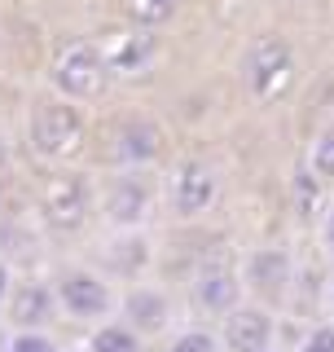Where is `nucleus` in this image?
<instances>
[{
	"instance_id": "f257e3e1",
	"label": "nucleus",
	"mask_w": 334,
	"mask_h": 352,
	"mask_svg": "<svg viewBox=\"0 0 334 352\" xmlns=\"http://www.w3.org/2000/svg\"><path fill=\"white\" fill-rule=\"evenodd\" d=\"M49 80L58 88V97H66V102H93V97H102L110 84V66L102 58V44H88V40L62 44L58 58H53Z\"/></svg>"
},
{
	"instance_id": "f03ea898",
	"label": "nucleus",
	"mask_w": 334,
	"mask_h": 352,
	"mask_svg": "<svg viewBox=\"0 0 334 352\" xmlns=\"http://www.w3.org/2000/svg\"><path fill=\"white\" fill-rule=\"evenodd\" d=\"M27 141L40 159H71L75 150L84 146V110L66 97H53V102H40L31 110L27 124Z\"/></svg>"
},
{
	"instance_id": "7ed1b4c3",
	"label": "nucleus",
	"mask_w": 334,
	"mask_h": 352,
	"mask_svg": "<svg viewBox=\"0 0 334 352\" xmlns=\"http://www.w3.org/2000/svg\"><path fill=\"white\" fill-rule=\"evenodd\" d=\"M93 212V181L84 172H58L40 190V220L53 234H80Z\"/></svg>"
},
{
	"instance_id": "20e7f679",
	"label": "nucleus",
	"mask_w": 334,
	"mask_h": 352,
	"mask_svg": "<svg viewBox=\"0 0 334 352\" xmlns=\"http://www.w3.org/2000/svg\"><path fill=\"white\" fill-rule=\"evenodd\" d=\"M154 176L150 168H119L102 194V216L115 229H141L154 216Z\"/></svg>"
},
{
	"instance_id": "39448f33",
	"label": "nucleus",
	"mask_w": 334,
	"mask_h": 352,
	"mask_svg": "<svg viewBox=\"0 0 334 352\" xmlns=\"http://www.w3.org/2000/svg\"><path fill=\"white\" fill-rule=\"evenodd\" d=\"M242 80H247L251 97H260V102L282 97L286 88H291V80H295V49H291V40H282V36H260V40L247 49Z\"/></svg>"
},
{
	"instance_id": "423d86ee",
	"label": "nucleus",
	"mask_w": 334,
	"mask_h": 352,
	"mask_svg": "<svg viewBox=\"0 0 334 352\" xmlns=\"http://www.w3.org/2000/svg\"><path fill=\"white\" fill-rule=\"evenodd\" d=\"M53 300L66 317H75V322H102V317L115 313V291H110V282L102 273L93 269H66L58 273V286H53Z\"/></svg>"
},
{
	"instance_id": "0eeeda50",
	"label": "nucleus",
	"mask_w": 334,
	"mask_h": 352,
	"mask_svg": "<svg viewBox=\"0 0 334 352\" xmlns=\"http://www.w3.org/2000/svg\"><path fill=\"white\" fill-rule=\"evenodd\" d=\"M216 194H220V176H216L211 163H203V159L176 163L172 185H167V198H172V212L181 220H198L203 212H211Z\"/></svg>"
},
{
	"instance_id": "6e6552de",
	"label": "nucleus",
	"mask_w": 334,
	"mask_h": 352,
	"mask_svg": "<svg viewBox=\"0 0 334 352\" xmlns=\"http://www.w3.org/2000/svg\"><path fill=\"white\" fill-rule=\"evenodd\" d=\"M189 295H194L198 313L225 317L242 304V273L229 260H207V264H198L194 282H189Z\"/></svg>"
},
{
	"instance_id": "1a4fd4ad",
	"label": "nucleus",
	"mask_w": 334,
	"mask_h": 352,
	"mask_svg": "<svg viewBox=\"0 0 334 352\" xmlns=\"http://www.w3.org/2000/svg\"><path fill=\"white\" fill-rule=\"evenodd\" d=\"M291 278H295V260H291V251H282V247H260L242 264V286L255 291L264 304L282 300V295L291 291Z\"/></svg>"
},
{
	"instance_id": "9d476101",
	"label": "nucleus",
	"mask_w": 334,
	"mask_h": 352,
	"mask_svg": "<svg viewBox=\"0 0 334 352\" xmlns=\"http://www.w3.org/2000/svg\"><path fill=\"white\" fill-rule=\"evenodd\" d=\"M110 154L119 168H150L163 154V128L146 115H128L110 137Z\"/></svg>"
},
{
	"instance_id": "9b49d317",
	"label": "nucleus",
	"mask_w": 334,
	"mask_h": 352,
	"mask_svg": "<svg viewBox=\"0 0 334 352\" xmlns=\"http://www.w3.org/2000/svg\"><path fill=\"white\" fill-rule=\"evenodd\" d=\"M5 308H9V322L18 330H44L53 322V313H58V300H53V286H44L36 278H22L18 286L9 282Z\"/></svg>"
},
{
	"instance_id": "f8f14e48",
	"label": "nucleus",
	"mask_w": 334,
	"mask_h": 352,
	"mask_svg": "<svg viewBox=\"0 0 334 352\" xmlns=\"http://www.w3.org/2000/svg\"><path fill=\"white\" fill-rule=\"evenodd\" d=\"M102 58L110 66V75H141L159 58V36L146 27H132L124 36H115L110 44H102Z\"/></svg>"
},
{
	"instance_id": "ddd939ff",
	"label": "nucleus",
	"mask_w": 334,
	"mask_h": 352,
	"mask_svg": "<svg viewBox=\"0 0 334 352\" xmlns=\"http://www.w3.org/2000/svg\"><path fill=\"white\" fill-rule=\"evenodd\" d=\"M225 344H229V352L273 348V313L255 308V304H238L233 313H225Z\"/></svg>"
},
{
	"instance_id": "4468645a",
	"label": "nucleus",
	"mask_w": 334,
	"mask_h": 352,
	"mask_svg": "<svg viewBox=\"0 0 334 352\" xmlns=\"http://www.w3.org/2000/svg\"><path fill=\"white\" fill-rule=\"evenodd\" d=\"M119 308H124V326H132L141 339L159 335L172 322V300H167L159 286H132L124 300H119Z\"/></svg>"
},
{
	"instance_id": "2eb2a0df",
	"label": "nucleus",
	"mask_w": 334,
	"mask_h": 352,
	"mask_svg": "<svg viewBox=\"0 0 334 352\" xmlns=\"http://www.w3.org/2000/svg\"><path fill=\"white\" fill-rule=\"evenodd\" d=\"M150 260H154V251H150V238L141 229H119V238H110L106 251H102L106 273L110 278H124V282L141 278L150 269Z\"/></svg>"
},
{
	"instance_id": "dca6fc26",
	"label": "nucleus",
	"mask_w": 334,
	"mask_h": 352,
	"mask_svg": "<svg viewBox=\"0 0 334 352\" xmlns=\"http://www.w3.org/2000/svg\"><path fill=\"white\" fill-rule=\"evenodd\" d=\"M291 194H295V207H299V216L304 220H317L321 216V207H326V185L313 176V168H295V181H291Z\"/></svg>"
},
{
	"instance_id": "f3484780",
	"label": "nucleus",
	"mask_w": 334,
	"mask_h": 352,
	"mask_svg": "<svg viewBox=\"0 0 334 352\" xmlns=\"http://www.w3.org/2000/svg\"><path fill=\"white\" fill-rule=\"evenodd\" d=\"M88 352H141V335L124 322H102L88 339Z\"/></svg>"
},
{
	"instance_id": "a211bd4d",
	"label": "nucleus",
	"mask_w": 334,
	"mask_h": 352,
	"mask_svg": "<svg viewBox=\"0 0 334 352\" xmlns=\"http://www.w3.org/2000/svg\"><path fill=\"white\" fill-rule=\"evenodd\" d=\"M176 9H181V0H128L132 27H146V31H159L163 22H172Z\"/></svg>"
},
{
	"instance_id": "6ab92c4d",
	"label": "nucleus",
	"mask_w": 334,
	"mask_h": 352,
	"mask_svg": "<svg viewBox=\"0 0 334 352\" xmlns=\"http://www.w3.org/2000/svg\"><path fill=\"white\" fill-rule=\"evenodd\" d=\"M308 168H313V176L321 185H334V128H326L317 137L313 146V159H308Z\"/></svg>"
},
{
	"instance_id": "aec40b11",
	"label": "nucleus",
	"mask_w": 334,
	"mask_h": 352,
	"mask_svg": "<svg viewBox=\"0 0 334 352\" xmlns=\"http://www.w3.org/2000/svg\"><path fill=\"white\" fill-rule=\"evenodd\" d=\"M167 352H220V344H216L211 330H181Z\"/></svg>"
},
{
	"instance_id": "412c9836",
	"label": "nucleus",
	"mask_w": 334,
	"mask_h": 352,
	"mask_svg": "<svg viewBox=\"0 0 334 352\" xmlns=\"http://www.w3.org/2000/svg\"><path fill=\"white\" fill-rule=\"evenodd\" d=\"M9 352H58V344H53L44 330H18V335L9 339Z\"/></svg>"
},
{
	"instance_id": "4be33fe9",
	"label": "nucleus",
	"mask_w": 334,
	"mask_h": 352,
	"mask_svg": "<svg viewBox=\"0 0 334 352\" xmlns=\"http://www.w3.org/2000/svg\"><path fill=\"white\" fill-rule=\"evenodd\" d=\"M299 352H334V326L330 322H321L308 330V339H304V348Z\"/></svg>"
},
{
	"instance_id": "5701e85b",
	"label": "nucleus",
	"mask_w": 334,
	"mask_h": 352,
	"mask_svg": "<svg viewBox=\"0 0 334 352\" xmlns=\"http://www.w3.org/2000/svg\"><path fill=\"white\" fill-rule=\"evenodd\" d=\"M321 234H326V247H330V256H334V203L321 207Z\"/></svg>"
},
{
	"instance_id": "b1692460",
	"label": "nucleus",
	"mask_w": 334,
	"mask_h": 352,
	"mask_svg": "<svg viewBox=\"0 0 334 352\" xmlns=\"http://www.w3.org/2000/svg\"><path fill=\"white\" fill-rule=\"evenodd\" d=\"M5 295H9V264L0 260V304H5Z\"/></svg>"
},
{
	"instance_id": "393cba45",
	"label": "nucleus",
	"mask_w": 334,
	"mask_h": 352,
	"mask_svg": "<svg viewBox=\"0 0 334 352\" xmlns=\"http://www.w3.org/2000/svg\"><path fill=\"white\" fill-rule=\"evenodd\" d=\"M330 300H334V286H330Z\"/></svg>"
},
{
	"instance_id": "a878e982",
	"label": "nucleus",
	"mask_w": 334,
	"mask_h": 352,
	"mask_svg": "<svg viewBox=\"0 0 334 352\" xmlns=\"http://www.w3.org/2000/svg\"><path fill=\"white\" fill-rule=\"evenodd\" d=\"M260 352H273V348H260Z\"/></svg>"
}]
</instances>
